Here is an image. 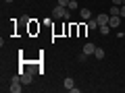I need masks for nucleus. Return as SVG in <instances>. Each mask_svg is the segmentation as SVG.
<instances>
[{
    "mask_svg": "<svg viewBox=\"0 0 125 93\" xmlns=\"http://www.w3.org/2000/svg\"><path fill=\"white\" fill-rule=\"evenodd\" d=\"M121 17H125V4L121 6Z\"/></svg>",
    "mask_w": 125,
    "mask_h": 93,
    "instance_id": "nucleus-15",
    "label": "nucleus"
},
{
    "mask_svg": "<svg viewBox=\"0 0 125 93\" xmlns=\"http://www.w3.org/2000/svg\"><path fill=\"white\" fill-rule=\"evenodd\" d=\"M19 75H21L23 85H29L31 81H33V70H19Z\"/></svg>",
    "mask_w": 125,
    "mask_h": 93,
    "instance_id": "nucleus-3",
    "label": "nucleus"
},
{
    "mask_svg": "<svg viewBox=\"0 0 125 93\" xmlns=\"http://www.w3.org/2000/svg\"><path fill=\"white\" fill-rule=\"evenodd\" d=\"M4 2H9V4H10V2H13V0H4Z\"/></svg>",
    "mask_w": 125,
    "mask_h": 93,
    "instance_id": "nucleus-16",
    "label": "nucleus"
},
{
    "mask_svg": "<svg viewBox=\"0 0 125 93\" xmlns=\"http://www.w3.org/2000/svg\"><path fill=\"white\" fill-rule=\"evenodd\" d=\"M94 56L98 58V60H102V58H104V50H102V48H96V52H94Z\"/></svg>",
    "mask_w": 125,
    "mask_h": 93,
    "instance_id": "nucleus-10",
    "label": "nucleus"
},
{
    "mask_svg": "<svg viewBox=\"0 0 125 93\" xmlns=\"http://www.w3.org/2000/svg\"><path fill=\"white\" fill-rule=\"evenodd\" d=\"M98 21H96V19H88V29H98Z\"/></svg>",
    "mask_w": 125,
    "mask_h": 93,
    "instance_id": "nucleus-8",
    "label": "nucleus"
},
{
    "mask_svg": "<svg viewBox=\"0 0 125 93\" xmlns=\"http://www.w3.org/2000/svg\"><path fill=\"white\" fill-rule=\"evenodd\" d=\"M21 85H23V81H21V75H15L13 79H10V91L13 93H21Z\"/></svg>",
    "mask_w": 125,
    "mask_h": 93,
    "instance_id": "nucleus-2",
    "label": "nucleus"
},
{
    "mask_svg": "<svg viewBox=\"0 0 125 93\" xmlns=\"http://www.w3.org/2000/svg\"><path fill=\"white\" fill-rule=\"evenodd\" d=\"M108 15H121V6H111V10H108Z\"/></svg>",
    "mask_w": 125,
    "mask_h": 93,
    "instance_id": "nucleus-11",
    "label": "nucleus"
},
{
    "mask_svg": "<svg viewBox=\"0 0 125 93\" xmlns=\"http://www.w3.org/2000/svg\"><path fill=\"white\" fill-rule=\"evenodd\" d=\"M56 2H58L61 6H69V2H71V0H56Z\"/></svg>",
    "mask_w": 125,
    "mask_h": 93,
    "instance_id": "nucleus-13",
    "label": "nucleus"
},
{
    "mask_svg": "<svg viewBox=\"0 0 125 93\" xmlns=\"http://www.w3.org/2000/svg\"><path fill=\"white\" fill-rule=\"evenodd\" d=\"M79 15H81V19H92V10L90 8H81Z\"/></svg>",
    "mask_w": 125,
    "mask_h": 93,
    "instance_id": "nucleus-7",
    "label": "nucleus"
},
{
    "mask_svg": "<svg viewBox=\"0 0 125 93\" xmlns=\"http://www.w3.org/2000/svg\"><path fill=\"white\" fill-rule=\"evenodd\" d=\"M123 4H125V0H123Z\"/></svg>",
    "mask_w": 125,
    "mask_h": 93,
    "instance_id": "nucleus-17",
    "label": "nucleus"
},
{
    "mask_svg": "<svg viewBox=\"0 0 125 93\" xmlns=\"http://www.w3.org/2000/svg\"><path fill=\"white\" fill-rule=\"evenodd\" d=\"M113 4L115 6H123V0H113Z\"/></svg>",
    "mask_w": 125,
    "mask_h": 93,
    "instance_id": "nucleus-14",
    "label": "nucleus"
},
{
    "mask_svg": "<svg viewBox=\"0 0 125 93\" xmlns=\"http://www.w3.org/2000/svg\"><path fill=\"white\" fill-rule=\"evenodd\" d=\"M65 89H67V91H73V89H75V83H73V79H65Z\"/></svg>",
    "mask_w": 125,
    "mask_h": 93,
    "instance_id": "nucleus-6",
    "label": "nucleus"
},
{
    "mask_svg": "<svg viewBox=\"0 0 125 93\" xmlns=\"http://www.w3.org/2000/svg\"><path fill=\"white\" fill-rule=\"evenodd\" d=\"M52 15H54V19H71V13H69V8H67V6H61V4L54 6Z\"/></svg>",
    "mask_w": 125,
    "mask_h": 93,
    "instance_id": "nucleus-1",
    "label": "nucleus"
},
{
    "mask_svg": "<svg viewBox=\"0 0 125 93\" xmlns=\"http://www.w3.org/2000/svg\"><path fill=\"white\" fill-rule=\"evenodd\" d=\"M108 19H111V15H98L96 17V21H98V25H108Z\"/></svg>",
    "mask_w": 125,
    "mask_h": 93,
    "instance_id": "nucleus-4",
    "label": "nucleus"
},
{
    "mask_svg": "<svg viewBox=\"0 0 125 93\" xmlns=\"http://www.w3.org/2000/svg\"><path fill=\"white\" fill-rule=\"evenodd\" d=\"M98 29H100V33H102V35H108V31H111V25H100Z\"/></svg>",
    "mask_w": 125,
    "mask_h": 93,
    "instance_id": "nucleus-9",
    "label": "nucleus"
},
{
    "mask_svg": "<svg viewBox=\"0 0 125 93\" xmlns=\"http://www.w3.org/2000/svg\"><path fill=\"white\" fill-rule=\"evenodd\" d=\"M94 52H96V46H94V44H90V41H88V44L83 46V54H88V56H90V54H94Z\"/></svg>",
    "mask_w": 125,
    "mask_h": 93,
    "instance_id": "nucleus-5",
    "label": "nucleus"
},
{
    "mask_svg": "<svg viewBox=\"0 0 125 93\" xmlns=\"http://www.w3.org/2000/svg\"><path fill=\"white\" fill-rule=\"evenodd\" d=\"M67 8H69V10H75V8H77V2H75V0H71V2H69V6H67Z\"/></svg>",
    "mask_w": 125,
    "mask_h": 93,
    "instance_id": "nucleus-12",
    "label": "nucleus"
}]
</instances>
